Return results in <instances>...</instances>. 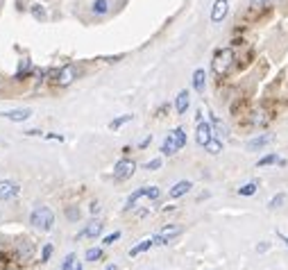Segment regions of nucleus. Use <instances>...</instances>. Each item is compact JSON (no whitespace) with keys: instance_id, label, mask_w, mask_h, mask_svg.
Masks as SVG:
<instances>
[{"instance_id":"nucleus-1","label":"nucleus","mask_w":288,"mask_h":270,"mask_svg":"<svg viewBox=\"0 0 288 270\" xmlns=\"http://www.w3.org/2000/svg\"><path fill=\"white\" fill-rule=\"evenodd\" d=\"M184 145H186V132H184L182 127H177L173 132H168V136L164 138V143H161V152L164 154H175L177 150H182Z\"/></svg>"},{"instance_id":"nucleus-2","label":"nucleus","mask_w":288,"mask_h":270,"mask_svg":"<svg viewBox=\"0 0 288 270\" xmlns=\"http://www.w3.org/2000/svg\"><path fill=\"white\" fill-rule=\"evenodd\" d=\"M30 223L37 227V230H53L55 225V213L53 209H48V207H37V209L32 211V216H30Z\"/></svg>"},{"instance_id":"nucleus-3","label":"nucleus","mask_w":288,"mask_h":270,"mask_svg":"<svg viewBox=\"0 0 288 270\" xmlns=\"http://www.w3.org/2000/svg\"><path fill=\"white\" fill-rule=\"evenodd\" d=\"M231 64H234V50H231V48L218 50L213 61H211V66H213V73H216V75H227V73L231 71Z\"/></svg>"},{"instance_id":"nucleus-4","label":"nucleus","mask_w":288,"mask_h":270,"mask_svg":"<svg viewBox=\"0 0 288 270\" xmlns=\"http://www.w3.org/2000/svg\"><path fill=\"white\" fill-rule=\"evenodd\" d=\"M143 195H148L150 200H157L161 193H159L157 186H141V189H136V191L130 195V200H127V204H125V209H132V207H136L138 198H143Z\"/></svg>"},{"instance_id":"nucleus-5","label":"nucleus","mask_w":288,"mask_h":270,"mask_svg":"<svg viewBox=\"0 0 288 270\" xmlns=\"http://www.w3.org/2000/svg\"><path fill=\"white\" fill-rule=\"evenodd\" d=\"M134 171H136V164H134L132 159H120V161L114 166V177H116L118 182H125V179H130L132 175H134Z\"/></svg>"},{"instance_id":"nucleus-6","label":"nucleus","mask_w":288,"mask_h":270,"mask_svg":"<svg viewBox=\"0 0 288 270\" xmlns=\"http://www.w3.org/2000/svg\"><path fill=\"white\" fill-rule=\"evenodd\" d=\"M34 257V245L30 238H16V259L19 261H27Z\"/></svg>"},{"instance_id":"nucleus-7","label":"nucleus","mask_w":288,"mask_h":270,"mask_svg":"<svg viewBox=\"0 0 288 270\" xmlns=\"http://www.w3.org/2000/svg\"><path fill=\"white\" fill-rule=\"evenodd\" d=\"M211 138H213V127H211V123H204V120H200V123H197V132H195V141L200 145H207L211 141Z\"/></svg>"},{"instance_id":"nucleus-8","label":"nucleus","mask_w":288,"mask_h":270,"mask_svg":"<svg viewBox=\"0 0 288 270\" xmlns=\"http://www.w3.org/2000/svg\"><path fill=\"white\" fill-rule=\"evenodd\" d=\"M19 189L20 186L12 179H0V200H12L19 195Z\"/></svg>"},{"instance_id":"nucleus-9","label":"nucleus","mask_w":288,"mask_h":270,"mask_svg":"<svg viewBox=\"0 0 288 270\" xmlns=\"http://www.w3.org/2000/svg\"><path fill=\"white\" fill-rule=\"evenodd\" d=\"M75 77H77V68L73 66V64H66V66L61 68V71H59L57 84H59V86H68Z\"/></svg>"},{"instance_id":"nucleus-10","label":"nucleus","mask_w":288,"mask_h":270,"mask_svg":"<svg viewBox=\"0 0 288 270\" xmlns=\"http://www.w3.org/2000/svg\"><path fill=\"white\" fill-rule=\"evenodd\" d=\"M227 12H230V2H227V0H216V2H213V9H211V20H213V23H220V20L227 16Z\"/></svg>"},{"instance_id":"nucleus-11","label":"nucleus","mask_w":288,"mask_h":270,"mask_svg":"<svg viewBox=\"0 0 288 270\" xmlns=\"http://www.w3.org/2000/svg\"><path fill=\"white\" fill-rule=\"evenodd\" d=\"M0 116L7 120H12V123H23V120H27L32 116V112H30V109H14V112H5V114H0Z\"/></svg>"},{"instance_id":"nucleus-12","label":"nucleus","mask_w":288,"mask_h":270,"mask_svg":"<svg viewBox=\"0 0 288 270\" xmlns=\"http://www.w3.org/2000/svg\"><path fill=\"white\" fill-rule=\"evenodd\" d=\"M191 186H193V184H191L189 179H182V182H177V184L173 186L171 191H168V198H173V200H175V198H182L184 193H189V191H191Z\"/></svg>"},{"instance_id":"nucleus-13","label":"nucleus","mask_w":288,"mask_h":270,"mask_svg":"<svg viewBox=\"0 0 288 270\" xmlns=\"http://www.w3.org/2000/svg\"><path fill=\"white\" fill-rule=\"evenodd\" d=\"M189 105H191V93L189 91H179V96H177V100H175L177 114H186Z\"/></svg>"},{"instance_id":"nucleus-14","label":"nucleus","mask_w":288,"mask_h":270,"mask_svg":"<svg viewBox=\"0 0 288 270\" xmlns=\"http://www.w3.org/2000/svg\"><path fill=\"white\" fill-rule=\"evenodd\" d=\"M204 84H207V73H204L202 68H197V71L193 73V86H195V91L204 93Z\"/></svg>"},{"instance_id":"nucleus-15","label":"nucleus","mask_w":288,"mask_h":270,"mask_svg":"<svg viewBox=\"0 0 288 270\" xmlns=\"http://www.w3.org/2000/svg\"><path fill=\"white\" fill-rule=\"evenodd\" d=\"M102 227H105V223H100V220H91V223L86 225V230H84V236H100L102 234Z\"/></svg>"},{"instance_id":"nucleus-16","label":"nucleus","mask_w":288,"mask_h":270,"mask_svg":"<svg viewBox=\"0 0 288 270\" xmlns=\"http://www.w3.org/2000/svg\"><path fill=\"white\" fill-rule=\"evenodd\" d=\"M270 141H272V134H261V136L252 138V141L248 143V148L250 150H259V148H263V145H268Z\"/></svg>"},{"instance_id":"nucleus-17","label":"nucleus","mask_w":288,"mask_h":270,"mask_svg":"<svg viewBox=\"0 0 288 270\" xmlns=\"http://www.w3.org/2000/svg\"><path fill=\"white\" fill-rule=\"evenodd\" d=\"M152 245H154V241H152V238H148V241H143V243H138L136 248H132V250H130V257H138V254H141V252L150 250Z\"/></svg>"},{"instance_id":"nucleus-18","label":"nucleus","mask_w":288,"mask_h":270,"mask_svg":"<svg viewBox=\"0 0 288 270\" xmlns=\"http://www.w3.org/2000/svg\"><path fill=\"white\" fill-rule=\"evenodd\" d=\"M177 234H182V227H177V225H168V227L161 230V236H164L166 241H171V238L177 236Z\"/></svg>"},{"instance_id":"nucleus-19","label":"nucleus","mask_w":288,"mask_h":270,"mask_svg":"<svg viewBox=\"0 0 288 270\" xmlns=\"http://www.w3.org/2000/svg\"><path fill=\"white\" fill-rule=\"evenodd\" d=\"M204 148H207V152H209V154H220V150H223V143H220L218 138H211V141L204 145Z\"/></svg>"},{"instance_id":"nucleus-20","label":"nucleus","mask_w":288,"mask_h":270,"mask_svg":"<svg viewBox=\"0 0 288 270\" xmlns=\"http://www.w3.org/2000/svg\"><path fill=\"white\" fill-rule=\"evenodd\" d=\"M102 259V248H89L86 250V261H100Z\"/></svg>"},{"instance_id":"nucleus-21","label":"nucleus","mask_w":288,"mask_h":270,"mask_svg":"<svg viewBox=\"0 0 288 270\" xmlns=\"http://www.w3.org/2000/svg\"><path fill=\"white\" fill-rule=\"evenodd\" d=\"M270 164H279V157H277V154H266L263 159H259V161H256V166H259V168H263V166H270Z\"/></svg>"},{"instance_id":"nucleus-22","label":"nucleus","mask_w":288,"mask_h":270,"mask_svg":"<svg viewBox=\"0 0 288 270\" xmlns=\"http://www.w3.org/2000/svg\"><path fill=\"white\" fill-rule=\"evenodd\" d=\"M254 193H256V182H250V184L238 189V195H245V198H248V195H254Z\"/></svg>"},{"instance_id":"nucleus-23","label":"nucleus","mask_w":288,"mask_h":270,"mask_svg":"<svg viewBox=\"0 0 288 270\" xmlns=\"http://www.w3.org/2000/svg\"><path fill=\"white\" fill-rule=\"evenodd\" d=\"M130 120H132V114H125V116H120V118L112 120V123H109V127H112V130H118V127H123L125 123H130Z\"/></svg>"},{"instance_id":"nucleus-24","label":"nucleus","mask_w":288,"mask_h":270,"mask_svg":"<svg viewBox=\"0 0 288 270\" xmlns=\"http://www.w3.org/2000/svg\"><path fill=\"white\" fill-rule=\"evenodd\" d=\"M107 9H109V2H107V0H96V2H93V12L96 14H107Z\"/></svg>"},{"instance_id":"nucleus-25","label":"nucleus","mask_w":288,"mask_h":270,"mask_svg":"<svg viewBox=\"0 0 288 270\" xmlns=\"http://www.w3.org/2000/svg\"><path fill=\"white\" fill-rule=\"evenodd\" d=\"M284 200H286V195H284V193H277L275 198L270 200V209H277V207H282Z\"/></svg>"},{"instance_id":"nucleus-26","label":"nucleus","mask_w":288,"mask_h":270,"mask_svg":"<svg viewBox=\"0 0 288 270\" xmlns=\"http://www.w3.org/2000/svg\"><path fill=\"white\" fill-rule=\"evenodd\" d=\"M118 238H120V231H114V234L105 236V241H102V243H105V245H114V243L118 241Z\"/></svg>"},{"instance_id":"nucleus-27","label":"nucleus","mask_w":288,"mask_h":270,"mask_svg":"<svg viewBox=\"0 0 288 270\" xmlns=\"http://www.w3.org/2000/svg\"><path fill=\"white\" fill-rule=\"evenodd\" d=\"M73 261H75V254H66V259H64V266H61V270H73Z\"/></svg>"},{"instance_id":"nucleus-28","label":"nucleus","mask_w":288,"mask_h":270,"mask_svg":"<svg viewBox=\"0 0 288 270\" xmlns=\"http://www.w3.org/2000/svg\"><path fill=\"white\" fill-rule=\"evenodd\" d=\"M145 168H148V171H157V168H161V159H152V161H148Z\"/></svg>"},{"instance_id":"nucleus-29","label":"nucleus","mask_w":288,"mask_h":270,"mask_svg":"<svg viewBox=\"0 0 288 270\" xmlns=\"http://www.w3.org/2000/svg\"><path fill=\"white\" fill-rule=\"evenodd\" d=\"M50 254H53V245H46L43 254H41V261H50Z\"/></svg>"},{"instance_id":"nucleus-30","label":"nucleus","mask_w":288,"mask_h":270,"mask_svg":"<svg viewBox=\"0 0 288 270\" xmlns=\"http://www.w3.org/2000/svg\"><path fill=\"white\" fill-rule=\"evenodd\" d=\"M30 71V59H23V64H20V68H19V77L23 75V73H27Z\"/></svg>"},{"instance_id":"nucleus-31","label":"nucleus","mask_w":288,"mask_h":270,"mask_svg":"<svg viewBox=\"0 0 288 270\" xmlns=\"http://www.w3.org/2000/svg\"><path fill=\"white\" fill-rule=\"evenodd\" d=\"M66 213H68V218H71V220H75V218H79V211L75 209V207H68V211H66Z\"/></svg>"},{"instance_id":"nucleus-32","label":"nucleus","mask_w":288,"mask_h":270,"mask_svg":"<svg viewBox=\"0 0 288 270\" xmlns=\"http://www.w3.org/2000/svg\"><path fill=\"white\" fill-rule=\"evenodd\" d=\"M32 12H34V16H37V19H43V16H46V14H43V9H41V7H34Z\"/></svg>"},{"instance_id":"nucleus-33","label":"nucleus","mask_w":288,"mask_h":270,"mask_svg":"<svg viewBox=\"0 0 288 270\" xmlns=\"http://www.w3.org/2000/svg\"><path fill=\"white\" fill-rule=\"evenodd\" d=\"M252 5H254V7H263V5H268V0H252Z\"/></svg>"},{"instance_id":"nucleus-34","label":"nucleus","mask_w":288,"mask_h":270,"mask_svg":"<svg viewBox=\"0 0 288 270\" xmlns=\"http://www.w3.org/2000/svg\"><path fill=\"white\" fill-rule=\"evenodd\" d=\"M105 270H118V268H116V266H107Z\"/></svg>"},{"instance_id":"nucleus-35","label":"nucleus","mask_w":288,"mask_h":270,"mask_svg":"<svg viewBox=\"0 0 288 270\" xmlns=\"http://www.w3.org/2000/svg\"><path fill=\"white\" fill-rule=\"evenodd\" d=\"M73 270H82V266H75V268H73Z\"/></svg>"}]
</instances>
